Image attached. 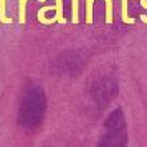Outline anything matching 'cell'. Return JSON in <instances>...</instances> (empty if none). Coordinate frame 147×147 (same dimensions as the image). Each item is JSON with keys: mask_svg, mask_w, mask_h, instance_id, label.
Listing matches in <instances>:
<instances>
[{"mask_svg": "<svg viewBox=\"0 0 147 147\" xmlns=\"http://www.w3.org/2000/svg\"><path fill=\"white\" fill-rule=\"evenodd\" d=\"M139 2H140V7L147 10V0H139ZM140 20H142V22L147 25V17H146V15H140Z\"/></svg>", "mask_w": 147, "mask_h": 147, "instance_id": "ba28073f", "label": "cell"}, {"mask_svg": "<svg viewBox=\"0 0 147 147\" xmlns=\"http://www.w3.org/2000/svg\"><path fill=\"white\" fill-rule=\"evenodd\" d=\"M27 2L28 0H18V23L25 25L27 22Z\"/></svg>", "mask_w": 147, "mask_h": 147, "instance_id": "3957f363", "label": "cell"}, {"mask_svg": "<svg viewBox=\"0 0 147 147\" xmlns=\"http://www.w3.org/2000/svg\"><path fill=\"white\" fill-rule=\"evenodd\" d=\"M129 0H121V20L122 23H129V25H134V17H129Z\"/></svg>", "mask_w": 147, "mask_h": 147, "instance_id": "7a4b0ae2", "label": "cell"}, {"mask_svg": "<svg viewBox=\"0 0 147 147\" xmlns=\"http://www.w3.org/2000/svg\"><path fill=\"white\" fill-rule=\"evenodd\" d=\"M40 2H45V0H40ZM50 10H55L56 15H55V20L56 23H61V25H65L66 23V18H65V15H63V0H55V5H45V7H41L38 10V22L43 23V25H53V20L50 18H45V12H50Z\"/></svg>", "mask_w": 147, "mask_h": 147, "instance_id": "6da1fadb", "label": "cell"}, {"mask_svg": "<svg viewBox=\"0 0 147 147\" xmlns=\"http://www.w3.org/2000/svg\"><path fill=\"white\" fill-rule=\"evenodd\" d=\"M96 0H86V23L91 25L93 23V5Z\"/></svg>", "mask_w": 147, "mask_h": 147, "instance_id": "8992f818", "label": "cell"}, {"mask_svg": "<svg viewBox=\"0 0 147 147\" xmlns=\"http://www.w3.org/2000/svg\"><path fill=\"white\" fill-rule=\"evenodd\" d=\"M5 8H7V0H0V22L2 23H13L12 17H7Z\"/></svg>", "mask_w": 147, "mask_h": 147, "instance_id": "5b68a950", "label": "cell"}, {"mask_svg": "<svg viewBox=\"0 0 147 147\" xmlns=\"http://www.w3.org/2000/svg\"><path fill=\"white\" fill-rule=\"evenodd\" d=\"M106 2V23L111 25L114 22V17H113V0H104Z\"/></svg>", "mask_w": 147, "mask_h": 147, "instance_id": "52a82bcc", "label": "cell"}, {"mask_svg": "<svg viewBox=\"0 0 147 147\" xmlns=\"http://www.w3.org/2000/svg\"><path fill=\"white\" fill-rule=\"evenodd\" d=\"M71 23H80V0H71Z\"/></svg>", "mask_w": 147, "mask_h": 147, "instance_id": "277c9868", "label": "cell"}]
</instances>
